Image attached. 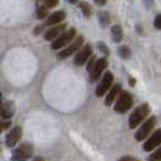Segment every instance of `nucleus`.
I'll return each mask as SVG.
<instances>
[{
  "instance_id": "f257e3e1",
  "label": "nucleus",
  "mask_w": 161,
  "mask_h": 161,
  "mask_svg": "<svg viewBox=\"0 0 161 161\" xmlns=\"http://www.w3.org/2000/svg\"><path fill=\"white\" fill-rule=\"evenodd\" d=\"M149 112H150V108L148 104H142L141 106H138L130 116V120H128L130 128H136L137 126H139L149 115Z\"/></svg>"
},
{
  "instance_id": "f03ea898",
  "label": "nucleus",
  "mask_w": 161,
  "mask_h": 161,
  "mask_svg": "<svg viewBox=\"0 0 161 161\" xmlns=\"http://www.w3.org/2000/svg\"><path fill=\"white\" fill-rule=\"evenodd\" d=\"M132 105H133V99L131 94L126 91H121L117 97V101L114 106V110L119 114H125L131 109Z\"/></svg>"
},
{
  "instance_id": "7ed1b4c3",
  "label": "nucleus",
  "mask_w": 161,
  "mask_h": 161,
  "mask_svg": "<svg viewBox=\"0 0 161 161\" xmlns=\"http://www.w3.org/2000/svg\"><path fill=\"white\" fill-rule=\"evenodd\" d=\"M76 34L77 32L75 28H70L67 32L62 33L61 36H59L55 40H53L51 43V49L53 50H59V49H62L64 47H66L69 43H71L72 40L76 38Z\"/></svg>"
},
{
  "instance_id": "20e7f679",
  "label": "nucleus",
  "mask_w": 161,
  "mask_h": 161,
  "mask_svg": "<svg viewBox=\"0 0 161 161\" xmlns=\"http://www.w3.org/2000/svg\"><path fill=\"white\" fill-rule=\"evenodd\" d=\"M155 123H156V119L154 117V116H151L149 117L148 120L145 121L143 125L141 126V128L137 131L136 133V136H134V138H136V141L138 142H142L144 141L149 134H150V132L153 131V128L155 127Z\"/></svg>"
},
{
  "instance_id": "39448f33",
  "label": "nucleus",
  "mask_w": 161,
  "mask_h": 161,
  "mask_svg": "<svg viewBox=\"0 0 161 161\" xmlns=\"http://www.w3.org/2000/svg\"><path fill=\"white\" fill-rule=\"evenodd\" d=\"M112 80H114L112 73H111L110 71H106V72L104 73V76H103L101 82L98 84V87H97V89H95V95H97L98 98H101V97H104V95L106 94V92L110 89L111 84H112Z\"/></svg>"
},
{
  "instance_id": "423d86ee",
  "label": "nucleus",
  "mask_w": 161,
  "mask_h": 161,
  "mask_svg": "<svg viewBox=\"0 0 161 161\" xmlns=\"http://www.w3.org/2000/svg\"><path fill=\"white\" fill-rule=\"evenodd\" d=\"M33 154V148L31 144H21L20 147L14 151L12 155V161H26L27 159H30Z\"/></svg>"
},
{
  "instance_id": "0eeeda50",
  "label": "nucleus",
  "mask_w": 161,
  "mask_h": 161,
  "mask_svg": "<svg viewBox=\"0 0 161 161\" xmlns=\"http://www.w3.org/2000/svg\"><path fill=\"white\" fill-rule=\"evenodd\" d=\"M82 44H83V37L80 36V37H77V38L75 39L73 43H71L67 48H65V49H62V50L59 51V53H58V58H59V59H66V58H69L71 55H73L76 51L80 50Z\"/></svg>"
},
{
  "instance_id": "6e6552de",
  "label": "nucleus",
  "mask_w": 161,
  "mask_h": 161,
  "mask_svg": "<svg viewBox=\"0 0 161 161\" xmlns=\"http://www.w3.org/2000/svg\"><path fill=\"white\" fill-rule=\"evenodd\" d=\"M92 53H93V48H92L91 44L83 47V48L77 53V55H76V58H75V60H73L75 65H76V66H83V65H84L86 62H88V60L92 58Z\"/></svg>"
},
{
  "instance_id": "1a4fd4ad",
  "label": "nucleus",
  "mask_w": 161,
  "mask_h": 161,
  "mask_svg": "<svg viewBox=\"0 0 161 161\" xmlns=\"http://www.w3.org/2000/svg\"><path fill=\"white\" fill-rule=\"evenodd\" d=\"M108 67V60L105 59V58H101L99 60H97L95 62V65H94V67H93V70L91 72V82L92 83H94V82H97V80L100 78L101 73L104 72V70Z\"/></svg>"
},
{
  "instance_id": "9d476101",
  "label": "nucleus",
  "mask_w": 161,
  "mask_h": 161,
  "mask_svg": "<svg viewBox=\"0 0 161 161\" xmlns=\"http://www.w3.org/2000/svg\"><path fill=\"white\" fill-rule=\"evenodd\" d=\"M161 144V128L160 130H156L149 137V139L144 143L143 145V150L144 151H151L154 150L155 148H158Z\"/></svg>"
},
{
  "instance_id": "9b49d317",
  "label": "nucleus",
  "mask_w": 161,
  "mask_h": 161,
  "mask_svg": "<svg viewBox=\"0 0 161 161\" xmlns=\"http://www.w3.org/2000/svg\"><path fill=\"white\" fill-rule=\"evenodd\" d=\"M21 134H22V131H21L20 127L12 128V130L9 132V134L6 136V139H5L6 147H10V148L11 147H15V145L17 144V142L20 141Z\"/></svg>"
},
{
  "instance_id": "f8f14e48",
  "label": "nucleus",
  "mask_w": 161,
  "mask_h": 161,
  "mask_svg": "<svg viewBox=\"0 0 161 161\" xmlns=\"http://www.w3.org/2000/svg\"><path fill=\"white\" fill-rule=\"evenodd\" d=\"M66 25H55L44 33V39L45 40H55L59 36H61V32L65 30Z\"/></svg>"
},
{
  "instance_id": "ddd939ff",
  "label": "nucleus",
  "mask_w": 161,
  "mask_h": 161,
  "mask_svg": "<svg viewBox=\"0 0 161 161\" xmlns=\"http://www.w3.org/2000/svg\"><path fill=\"white\" fill-rule=\"evenodd\" d=\"M66 19V15L64 11H56L54 14H51L50 16L45 20L43 26H55V25H59L60 22Z\"/></svg>"
},
{
  "instance_id": "4468645a",
  "label": "nucleus",
  "mask_w": 161,
  "mask_h": 161,
  "mask_svg": "<svg viewBox=\"0 0 161 161\" xmlns=\"http://www.w3.org/2000/svg\"><path fill=\"white\" fill-rule=\"evenodd\" d=\"M15 112V104L12 101H6L0 108V115L5 120H10Z\"/></svg>"
},
{
  "instance_id": "2eb2a0df",
  "label": "nucleus",
  "mask_w": 161,
  "mask_h": 161,
  "mask_svg": "<svg viewBox=\"0 0 161 161\" xmlns=\"http://www.w3.org/2000/svg\"><path fill=\"white\" fill-rule=\"evenodd\" d=\"M120 92H121V84L117 83V84H115V86L111 88V91L109 92V94L106 95V98H105V105H106V106H110L111 104L116 100V98L119 97Z\"/></svg>"
},
{
  "instance_id": "dca6fc26",
  "label": "nucleus",
  "mask_w": 161,
  "mask_h": 161,
  "mask_svg": "<svg viewBox=\"0 0 161 161\" xmlns=\"http://www.w3.org/2000/svg\"><path fill=\"white\" fill-rule=\"evenodd\" d=\"M111 37H112V42L114 43H120L123 37V32L121 26H114L111 28Z\"/></svg>"
},
{
  "instance_id": "f3484780",
  "label": "nucleus",
  "mask_w": 161,
  "mask_h": 161,
  "mask_svg": "<svg viewBox=\"0 0 161 161\" xmlns=\"http://www.w3.org/2000/svg\"><path fill=\"white\" fill-rule=\"evenodd\" d=\"M119 55H120L122 59H130L132 55L131 49H130L128 47H126V45L120 47V48H119Z\"/></svg>"
},
{
  "instance_id": "a211bd4d",
  "label": "nucleus",
  "mask_w": 161,
  "mask_h": 161,
  "mask_svg": "<svg viewBox=\"0 0 161 161\" xmlns=\"http://www.w3.org/2000/svg\"><path fill=\"white\" fill-rule=\"evenodd\" d=\"M80 8L82 12H83V15L87 17V16H91L92 14V9H91V5L88 4V3H86V1H82L80 4Z\"/></svg>"
},
{
  "instance_id": "6ab92c4d",
  "label": "nucleus",
  "mask_w": 161,
  "mask_h": 161,
  "mask_svg": "<svg viewBox=\"0 0 161 161\" xmlns=\"http://www.w3.org/2000/svg\"><path fill=\"white\" fill-rule=\"evenodd\" d=\"M48 8L47 6H39L38 8V10H37V16H38V19H40V20H43V19H45L47 16H48Z\"/></svg>"
},
{
  "instance_id": "aec40b11",
  "label": "nucleus",
  "mask_w": 161,
  "mask_h": 161,
  "mask_svg": "<svg viewBox=\"0 0 161 161\" xmlns=\"http://www.w3.org/2000/svg\"><path fill=\"white\" fill-rule=\"evenodd\" d=\"M148 161H161V147L149 155Z\"/></svg>"
},
{
  "instance_id": "412c9836",
  "label": "nucleus",
  "mask_w": 161,
  "mask_h": 161,
  "mask_svg": "<svg viewBox=\"0 0 161 161\" xmlns=\"http://www.w3.org/2000/svg\"><path fill=\"white\" fill-rule=\"evenodd\" d=\"M99 21H100L101 27H106L109 23V15L106 12H101L99 15Z\"/></svg>"
},
{
  "instance_id": "4be33fe9",
  "label": "nucleus",
  "mask_w": 161,
  "mask_h": 161,
  "mask_svg": "<svg viewBox=\"0 0 161 161\" xmlns=\"http://www.w3.org/2000/svg\"><path fill=\"white\" fill-rule=\"evenodd\" d=\"M43 1H44V6H47L48 9L55 8L59 4V0H43Z\"/></svg>"
},
{
  "instance_id": "5701e85b",
  "label": "nucleus",
  "mask_w": 161,
  "mask_h": 161,
  "mask_svg": "<svg viewBox=\"0 0 161 161\" xmlns=\"http://www.w3.org/2000/svg\"><path fill=\"white\" fill-rule=\"evenodd\" d=\"M154 26L156 30H161V14L156 15V17L154 20Z\"/></svg>"
},
{
  "instance_id": "b1692460",
  "label": "nucleus",
  "mask_w": 161,
  "mask_h": 161,
  "mask_svg": "<svg viewBox=\"0 0 161 161\" xmlns=\"http://www.w3.org/2000/svg\"><path fill=\"white\" fill-rule=\"evenodd\" d=\"M11 126V122L10 120L6 121V122H0V133L4 131V130H6V128H9Z\"/></svg>"
},
{
  "instance_id": "393cba45",
  "label": "nucleus",
  "mask_w": 161,
  "mask_h": 161,
  "mask_svg": "<svg viewBox=\"0 0 161 161\" xmlns=\"http://www.w3.org/2000/svg\"><path fill=\"white\" fill-rule=\"evenodd\" d=\"M98 47H99V49H100L105 55H108V54H109V49H108V47H106L104 43H99V44H98Z\"/></svg>"
},
{
  "instance_id": "a878e982",
  "label": "nucleus",
  "mask_w": 161,
  "mask_h": 161,
  "mask_svg": "<svg viewBox=\"0 0 161 161\" xmlns=\"http://www.w3.org/2000/svg\"><path fill=\"white\" fill-rule=\"evenodd\" d=\"M119 161H138V160L136 158H133V156H123Z\"/></svg>"
},
{
  "instance_id": "bb28decb",
  "label": "nucleus",
  "mask_w": 161,
  "mask_h": 161,
  "mask_svg": "<svg viewBox=\"0 0 161 161\" xmlns=\"http://www.w3.org/2000/svg\"><path fill=\"white\" fill-rule=\"evenodd\" d=\"M98 5H100V6H103V5H105L106 4V0H94Z\"/></svg>"
},
{
  "instance_id": "cd10ccee",
  "label": "nucleus",
  "mask_w": 161,
  "mask_h": 161,
  "mask_svg": "<svg viewBox=\"0 0 161 161\" xmlns=\"http://www.w3.org/2000/svg\"><path fill=\"white\" fill-rule=\"evenodd\" d=\"M42 28H43V26H38V27H36V30H34V34H39L40 32H42Z\"/></svg>"
},
{
  "instance_id": "c85d7f7f",
  "label": "nucleus",
  "mask_w": 161,
  "mask_h": 161,
  "mask_svg": "<svg viewBox=\"0 0 161 161\" xmlns=\"http://www.w3.org/2000/svg\"><path fill=\"white\" fill-rule=\"evenodd\" d=\"M130 84H131V86H134V84H136V80H133V78H130Z\"/></svg>"
},
{
  "instance_id": "c756f323",
  "label": "nucleus",
  "mask_w": 161,
  "mask_h": 161,
  "mask_svg": "<svg viewBox=\"0 0 161 161\" xmlns=\"http://www.w3.org/2000/svg\"><path fill=\"white\" fill-rule=\"evenodd\" d=\"M33 161H44V160H43L42 158H36V159H34Z\"/></svg>"
},
{
  "instance_id": "7c9ffc66",
  "label": "nucleus",
  "mask_w": 161,
  "mask_h": 161,
  "mask_svg": "<svg viewBox=\"0 0 161 161\" xmlns=\"http://www.w3.org/2000/svg\"><path fill=\"white\" fill-rule=\"evenodd\" d=\"M69 1H70L71 4H76L77 3V0H69Z\"/></svg>"
}]
</instances>
